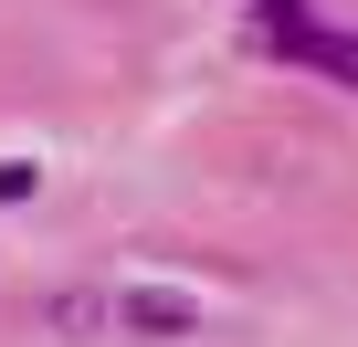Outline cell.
I'll return each mask as SVG.
<instances>
[{"label": "cell", "instance_id": "1", "mask_svg": "<svg viewBox=\"0 0 358 347\" xmlns=\"http://www.w3.org/2000/svg\"><path fill=\"white\" fill-rule=\"evenodd\" d=\"M274 53H295V64H316V74L358 84V32H316L306 11H295V22H274Z\"/></svg>", "mask_w": 358, "mask_h": 347}, {"label": "cell", "instance_id": "2", "mask_svg": "<svg viewBox=\"0 0 358 347\" xmlns=\"http://www.w3.org/2000/svg\"><path fill=\"white\" fill-rule=\"evenodd\" d=\"M116 326H137V337H190L201 305H190V295H158V284H127V295H116Z\"/></svg>", "mask_w": 358, "mask_h": 347}, {"label": "cell", "instance_id": "3", "mask_svg": "<svg viewBox=\"0 0 358 347\" xmlns=\"http://www.w3.org/2000/svg\"><path fill=\"white\" fill-rule=\"evenodd\" d=\"M32 179H43L32 158H0V200H32Z\"/></svg>", "mask_w": 358, "mask_h": 347}]
</instances>
